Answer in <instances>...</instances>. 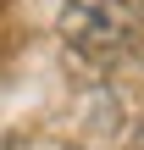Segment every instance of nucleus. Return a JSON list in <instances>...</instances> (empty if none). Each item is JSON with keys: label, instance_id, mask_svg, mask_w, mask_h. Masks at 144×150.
I'll list each match as a JSON object with an SVG mask.
<instances>
[{"label": "nucleus", "instance_id": "1", "mask_svg": "<svg viewBox=\"0 0 144 150\" xmlns=\"http://www.w3.org/2000/svg\"><path fill=\"white\" fill-rule=\"evenodd\" d=\"M133 28V0H61V39L72 50H117Z\"/></svg>", "mask_w": 144, "mask_h": 150}, {"label": "nucleus", "instance_id": "2", "mask_svg": "<svg viewBox=\"0 0 144 150\" xmlns=\"http://www.w3.org/2000/svg\"><path fill=\"white\" fill-rule=\"evenodd\" d=\"M133 150H144V128H139V139H133Z\"/></svg>", "mask_w": 144, "mask_h": 150}]
</instances>
